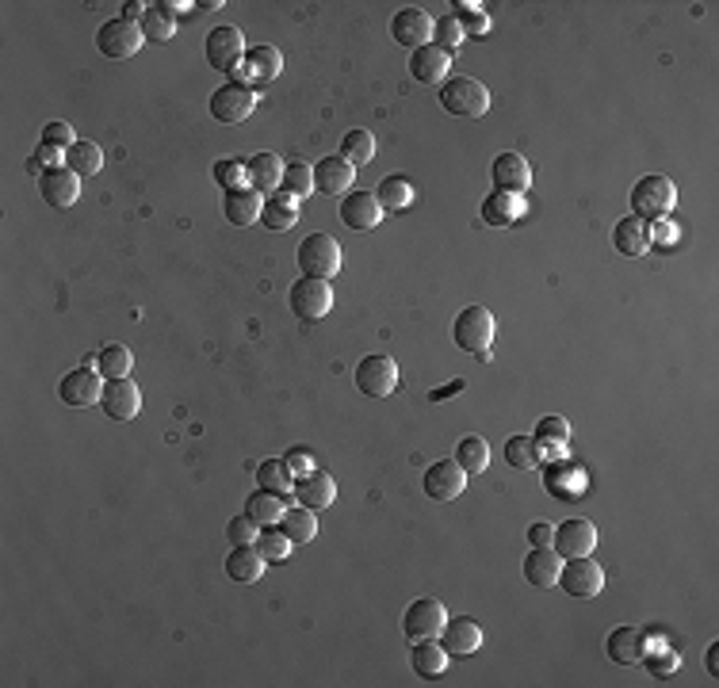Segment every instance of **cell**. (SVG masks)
I'll return each mask as SVG.
<instances>
[{"label":"cell","mask_w":719,"mask_h":688,"mask_svg":"<svg viewBox=\"0 0 719 688\" xmlns=\"http://www.w3.org/2000/svg\"><path fill=\"white\" fill-rule=\"evenodd\" d=\"M440 108L459 119H479L490 108V88L475 77H448L440 85Z\"/></svg>","instance_id":"obj_1"},{"label":"cell","mask_w":719,"mask_h":688,"mask_svg":"<svg viewBox=\"0 0 719 688\" xmlns=\"http://www.w3.org/2000/svg\"><path fill=\"white\" fill-rule=\"evenodd\" d=\"M677 203V184L670 176H639L632 188V215L651 222V218H666Z\"/></svg>","instance_id":"obj_2"},{"label":"cell","mask_w":719,"mask_h":688,"mask_svg":"<svg viewBox=\"0 0 719 688\" xmlns=\"http://www.w3.org/2000/svg\"><path fill=\"white\" fill-rule=\"evenodd\" d=\"M295 257H299L303 276H310V280H333L341 272V245H337V237L322 234V230L306 234L295 249Z\"/></svg>","instance_id":"obj_3"},{"label":"cell","mask_w":719,"mask_h":688,"mask_svg":"<svg viewBox=\"0 0 719 688\" xmlns=\"http://www.w3.org/2000/svg\"><path fill=\"white\" fill-rule=\"evenodd\" d=\"M494 314L486 310V306H463L456 314V322H452V341L463 348V352H471V356H482V352H490V344H494Z\"/></svg>","instance_id":"obj_4"},{"label":"cell","mask_w":719,"mask_h":688,"mask_svg":"<svg viewBox=\"0 0 719 688\" xmlns=\"http://www.w3.org/2000/svg\"><path fill=\"white\" fill-rule=\"evenodd\" d=\"M146 43V31H142V23H131V20H108L100 31H96V46H100V54L111 58V62H127L134 58L138 50Z\"/></svg>","instance_id":"obj_5"},{"label":"cell","mask_w":719,"mask_h":688,"mask_svg":"<svg viewBox=\"0 0 719 688\" xmlns=\"http://www.w3.org/2000/svg\"><path fill=\"white\" fill-rule=\"evenodd\" d=\"M287 302L291 310L303 318V322H322L329 310H333V287L329 280H310V276H299L287 291Z\"/></svg>","instance_id":"obj_6"},{"label":"cell","mask_w":719,"mask_h":688,"mask_svg":"<svg viewBox=\"0 0 719 688\" xmlns=\"http://www.w3.org/2000/svg\"><path fill=\"white\" fill-rule=\"evenodd\" d=\"M253 111H257V92L249 85H241V81H230V85L211 92V115H215L218 123H226V127L245 123Z\"/></svg>","instance_id":"obj_7"},{"label":"cell","mask_w":719,"mask_h":688,"mask_svg":"<svg viewBox=\"0 0 719 688\" xmlns=\"http://www.w3.org/2000/svg\"><path fill=\"white\" fill-rule=\"evenodd\" d=\"M104 383H108V379H104L96 367L81 364V367H73L69 375H62V383H58V398L73 409H88V406H96V402H100Z\"/></svg>","instance_id":"obj_8"},{"label":"cell","mask_w":719,"mask_h":688,"mask_svg":"<svg viewBox=\"0 0 719 688\" xmlns=\"http://www.w3.org/2000/svg\"><path fill=\"white\" fill-rule=\"evenodd\" d=\"M563 593L570 597H597L601 589H605V570H601V562L597 559H563V570H559V581H555Z\"/></svg>","instance_id":"obj_9"},{"label":"cell","mask_w":719,"mask_h":688,"mask_svg":"<svg viewBox=\"0 0 719 688\" xmlns=\"http://www.w3.org/2000/svg\"><path fill=\"white\" fill-rule=\"evenodd\" d=\"M398 387V364L391 356L375 352V356H364L356 364V390L368 394V398H391V390Z\"/></svg>","instance_id":"obj_10"},{"label":"cell","mask_w":719,"mask_h":688,"mask_svg":"<svg viewBox=\"0 0 719 688\" xmlns=\"http://www.w3.org/2000/svg\"><path fill=\"white\" fill-rule=\"evenodd\" d=\"M280 73H284V54H280L272 43H261V46H249V50H245V58H241L238 77H234V81L253 88V85L276 81Z\"/></svg>","instance_id":"obj_11"},{"label":"cell","mask_w":719,"mask_h":688,"mask_svg":"<svg viewBox=\"0 0 719 688\" xmlns=\"http://www.w3.org/2000/svg\"><path fill=\"white\" fill-rule=\"evenodd\" d=\"M421 490L433 501H456L467 490V471L459 467L456 459H436L421 474Z\"/></svg>","instance_id":"obj_12"},{"label":"cell","mask_w":719,"mask_h":688,"mask_svg":"<svg viewBox=\"0 0 719 688\" xmlns=\"http://www.w3.org/2000/svg\"><path fill=\"white\" fill-rule=\"evenodd\" d=\"M448 624V612H444V604L436 601V597H421L406 608V616H402V631H406V639L417 643V639H436L440 631Z\"/></svg>","instance_id":"obj_13"},{"label":"cell","mask_w":719,"mask_h":688,"mask_svg":"<svg viewBox=\"0 0 719 688\" xmlns=\"http://www.w3.org/2000/svg\"><path fill=\"white\" fill-rule=\"evenodd\" d=\"M245 35L238 27H215L207 35V65L218 69V73H238L241 58H245Z\"/></svg>","instance_id":"obj_14"},{"label":"cell","mask_w":719,"mask_h":688,"mask_svg":"<svg viewBox=\"0 0 719 688\" xmlns=\"http://www.w3.org/2000/svg\"><path fill=\"white\" fill-rule=\"evenodd\" d=\"M593 547H597V528L589 520H582V516L559 524L555 536H551V551L559 559H586V555H593Z\"/></svg>","instance_id":"obj_15"},{"label":"cell","mask_w":719,"mask_h":688,"mask_svg":"<svg viewBox=\"0 0 719 688\" xmlns=\"http://www.w3.org/2000/svg\"><path fill=\"white\" fill-rule=\"evenodd\" d=\"M490 180H494V192L521 195L532 188V165L524 161L521 153H498L494 165H490Z\"/></svg>","instance_id":"obj_16"},{"label":"cell","mask_w":719,"mask_h":688,"mask_svg":"<svg viewBox=\"0 0 719 688\" xmlns=\"http://www.w3.org/2000/svg\"><path fill=\"white\" fill-rule=\"evenodd\" d=\"M391 39L402 46H429L433 39V16L425 12V8H398L391 16Z\"/></svg>","instance_id":"obj_17"},{"label":"cell","mask_w":719,"mask_h":688,"mask_svg":"<svg viewBox=\"0 0 719 688\" xmlns=\"http://www.w3.org/2000/svg\"><path fill=\"white\" fill-rule=\"evenodd\" d=\"M448 73H452V54L440 50L436 43L417 46L414 54H410V77L421 81V85H444Z\"/></svg>","instance_id":"obj_18"},{"label":"cell","mask_w":719,"mask_h":688,"mask_svg":"<svg viewBox=\"0 0 719 688\" xmlns=\"http://www.w3.org/2000/svg\"><path fill=\"white\" fill-rule=\"evenodd\" d=\"M100 406H104L111 421H131L142 409V390L134 387L131 379H108L104 394H100Z\"/></svg>","instance_id":"obj_19"},{"label":"cell","mask_w":719,"mask_h":688,"mask_svg":"<svg viewBox=\"0 0 719 688\" xmlns=\"http://www.w3.org/2000/svg\"><path fill=\"white\" fill-rule=\"evenodd\" d=\"M39 192L50 207H58V211H66L73 207L77 199H81V176L73 169H46L39 176Z\"/></svg>","instance_id":"obj_20"},{"label":"cell","mask_w":719,"mask_h":688,"mask_svg":"<svg viewBox=\"0 0 719 688\" xmlns=\"http://www.w3.org/2000/svg\"><path fill=\"white\" fill-rule=\"evenodd\" d=\"M352 180H356V169L337 153V157H322L314 165V192L322 195H349Z\"/></svg>","instance_id":"obj_21"},{"label":"cell","mask_w":719,"mask_h":688,"mask_svg":"<svg viewBox=\"0 0 719 688\" xmlns=\"http://www.w3.org/2000/svg\"><path fill=\"white\" fill-rule=\"evenodd\" d=\"M341 222L349 230H375L383 222V207L375 192H349L341 199Z\"/></svg>","instance_id":"obj_22"},{"label":"cell","mask_w":719,"mask_h":688,"mask_svg":"<svg viewBox=\"0 0 719 688\" xmlns=\"http://www.w3.org/2000/svg\"><path fill=\"white\" fill-rule=\"evenodd\" d=\"M440 646H444L448 654H459V658L475 654V650L482 646L479 620H471V616H456V620H448L444 631H440Z\"/></svg>","instance_id":"obj_23"},{"label":"cell","mask_w":719,"mask_h":688,"mask_svg":"<svg viewBox=\"0 0 719 688\" xmlns=\"http://www.w3.org/2000/svg\"><path fill=\"white\" fill-rule=\"evenodd\" d=\"M605 654H609L616 666H635V662H643V654H647V635H643L639 627H616V631H609V639H605Z\"/></svg>","instance_id":"obj_24"},{"label":"cell","mask_w":719,"mask_h":688,"mask_svg":"<svg viewBox=\"0 0 719 688\" xmlns=\"http://www.w3.org/2000/svg\"><path fill=\"white\" fill-rule=\"evenodd\" d=\"M612 245H616L620 257H643L651 249V226L635 215L620 218L616 230H612Z\"/></svg>","instance_id":"obj_25"},{"label":"cell","mask_w":719,"mask_h":688,"mask_svg":"<svg viewBox=\"0 0 719 688\" xmlns=\"http://www.w3.org/2000/svg\"><path fill=\"white\" fill-rule=\"evenodd\" d=\"M261 211H264V195L253 192V188H238V192L222 195V215H226V222H234V226L261 222Z\"/></svg>","instance_id":"obj_26"},{"label":"cell","mask_w":719,"mask_h":688,"mask_svg":"<svg viewBox=\"0 0 719 688\" xmlns=\"http://www.w3.org/2000/svg\"><path fill=\"white\" fill-rule=\"evenodd\" d=\"M559 570H563V559L551 547H532L524 559V581L532 589H551L559 581Z\"/></svg>","instance_id":"obj_27"},{"label":"cell","mask_w":719,"mask_h":688,"mask_svg":"<svg viewBox=\"0 0 719 688\" xmlns=\"http://www.w3.org/2000/svg\"><path fill=\"white\" fill-rule=\"evenodd\" d=\"M295 497L306 509H329L337 501V482L326 471H310L306 478H295Z\"/></svg>","instance_id":"obj_28"},{"label":"cell","mask_w":719,"mask_h":688,"mask_svg":"<svg viewBox=\"0 0 719 688\" xmlns=\"http://www.w3.org/2000/svg\"><path fill=\"white\" fill-rule=\"evenodd\" d=\"M245 176H249V188L253 192H280V180H284V161L276 153H257L245 161Z\"/></svg>","instance_id":"obj_29"},{"label":"cell","mask_w":719,"mask_h":688,"mask_svg":"<svg viewBox=\"0 0 719 688\" xmlns=\"http://www.w3.org/2000/svg\"><path fill=\"white\" fill-rule=\"evenodd\" d=\"M264 555L257 547H234L230 559H226V578L238 581V585H253L264 578Z\"/></svg>","instance_id":"obj_30"},{"label":"cell","mask_w":719,"mask_h":688,"mask_svg":"<svg viewBox=\"0 0 719 688\" xmlns=\"http://www.w3.org/2000/svg\"><path fill=\"white\" fill-rule=\"evenodd\" d=\"M524 215V199L509 192H490L482 199V222L486 226H513Z\"/></svg>","instance_id":"obj_31"},{"label":"cell","mask_w":719,"mask_h":688,"mask_svg":"<svg viewBox=\"0 0 719 688\" xmlns=\"http://www.w3.org/2000/svg\"><path fill=\"white\" fill-rule=\"evenodd\" d=\"M299 222V199L287 192H272L264 199V211H261V226L268 230H291Z\"/></svg>","instance_id":"obj_32"},{"label":"cell","mask_w":719,"mask_h":688,"mask_svg":"<svg viewBox=\"0 0 719 688\" xmlns=\"http://www.w3.org/2000/svg\"><path fill=\"white\" fill-rule=\"evenodd\" d=\"M414 180L410 176H383L379 188H375V199L383 211H406L414 203Z\"/></svg>","instance_id":"obj_33"},{"label":"cell","mask_w":719,"mask_h":688,"mask_svg":"<svg viewBox=\"0 0 719 688\" xmlns=\"http://www.w3.org/2000/svg\"><path fill=\"white\" fill-rule=\"evenodd\" d=\"M410 666L421 677H440L448 669V650L436 643V639H417L414 650H410Z\"/></svg>","instance_id":"obj_34"},{"label":"cell","mask_w":719,"mask_h":688,"mask_svg":"<svg viewBox=\"0 0 719 688\" xmlns=\"http://www.w3.org/2000/svg\"><path fill=\"white\" fill-rule=\"evenodd\" d=\"M280 532H284L291 543H310V539L318 536V516H314V509H306V505H291V509H284V516H280Z\"/></svg>","instance_id":"obj_35"},{"label":"cell","mask_w":719,"mask_h":688,"mask_svg":"<svg viewBox=\"0 0 719 688\" xmlns=\"http://www.w3.org/2000/svg\"><path fill=\"white\" fill-rule=\"evenodd\" d=\"M257 482H261V490H268V494H276V497L295 494V474L287 471L284 459H264V463H257Z\"/></svg>","instance_id":"obj_36"},{"label":"cell","mask_w":719,"mask_h":688,"mask_svg":"<svg viewBox=\"0 0 719 688\" xmlns=\"http://www.w3.org/2000/svg\"><path fill=\"white\" fill-rule=\"evenodd\" d=\"M66 169H73L81 180H85V176H96V172L104 169V150H100L96 142H88V138L85 142L77 138L66 150Z\"/></svg>","instance_id":"obj_37"},{"label":"cell","mask_w":719,"mask_h":688,"mask_svg":"<svg viewBox=\"0 0 719 688\" xmlns=\"http://www.w3.org/2000/svg\"><path fill=\"white\" fill-rule=\"evenodd\" d=\"M131 367H134V356L127 344H104L100 356H96V371H100L104 379H127Z\"/></svg>","instance_id":"obj_38"},{"label":"cell","mask_w":719,"mask_h":688,"mask_svg":"<svg viewBox=\"0 0 719 688\" xmlns=\"http://www.w3.org/2000/svg\"><path fill=\"white\" fill-rule=\"evenodd\" d=\"M456 463L467 474H482L490 467V444L482 436H463L456 448Z\"/></svg>","instance_id":"obj_39"},{"label":"cell","mask_w":719,"mask_h":688,"mask_svg":"<svg viewBox=\"0 0 719 688\" xmlns=\"http://www.w3.org/2000/svg\"><path fill=\"white\" fill-rule=\"evenodd\" d=\"M341 157L349 161L352 169H356V165H371V161H375V134H371V130H349V134L341 138Z\"/></svg>","instance_id":"obj_40"},{"label":"cell","mask_w":719,"mask_h":688,"mask_svg":"<svg viewBox=\"0 0 719 688\" xmlns=\"http://www.w3.org/2000/svg\"><path fill=\"white\" fill-rule=\"evenodd\" d=\"M245 516H253L261 528H272V524H280V516H284V501L276 494H268V490H257V494L245 501Z\"/></svg>","instance_id":"obj_41"},{"label":"cell","mask_w":719,"mask_h":688,"mask_svg":"<svg viewBox=\"0 0 719 688\" xmlns=\"http://www.w3.org/2000/svg\"><path fill=\"white\" fill-rule=\"evenodd\" d=\"M505 459H509V467H517V471L540 467V444H536V436H509V440H505Z\"/></svg>","instance_id":"obj_42"},{"label":"cell","mask_w":719,"mask_h":688,"mask_svg":"<svg viewBox=\"0 0 719 688\" xmlns=\"http://www.w3.org/2000/svg\"><path fill=\"white\" fill-rule=\"evenodd\" d=\"M280 192L295 195L299 203H303L306 195H314V165H306V161H291V165H284Z\"/></svg>","instance_id":"obj_43"},{"label":"cell","mask_w":719,"mask_h":688,"mask_svg":"<svg viewBox=\"0 0 719 688\" xmlns=\"http://www.w3.org/2000/svg\"><path fill=\"white\" fill-rule=\"evenodd\" d=\"M253 547H257L268 562H284L287 555H291V547H295V543L280 532V524H272V528H261V536H257Z\"/></svg>","instance_id":"obj_44"},{"label":"cell","mask_w":719,"mask_h":688,"mask_svg":"<svg viewBox=\"0 0 719 688\" xmlns=\"http://www.w3.org/2000/svg\"><path fill=\"white\" fill-rule=\"evenodd\" d=\"M142 31L153 43H169V39H176V20L169 12H161L157 4H150V12L142 16Z\"/></svg>","instance_id":"obj_45"},{"label":"cell","mask_w":719,"mask_h":688,"mask_svg":"<svg viewBox=\"0 0 719 688\" xmlns=\"http://www.w3.org/2000/svg\"><path fill=\"white\" fill-rule=\"evenodd\" d=\"M215 184L222 192H238V188H249V176H245V161L238 157H222L215 165Z\"/></svg>","instance_id":"obj_46"},{"label":"cell","mask_w":719,"mask_h":688,"mask_svg":"<svg viewBox=\"0 0 719 688\" xmlns=\"http://www.w3.org/2000/svg\"><path fill=\"white\" fill-rule=\"evenodd\" d=\"M536 444H555V448H563L570 440V425L567 417H540V425H536Z\"/></svg>","instance_id":"obj_47"},{"label":"cell","mask_w":719,"mask_h":688,"mask_svg":"<svg viewBox=\"0 0 719 688\" xmlns=\"http://www.w3.org/2000/svg\"><path fill=\"white\" fill-rule=\"evenodd\" d=\"M226 536H230V543L234 547H253L257 543V536H261V524L253 520V516H234L230 524H226Z\"/></svg>","instance_id":"obj_48"},{"label":"cell","mask_w":719,"mask_h":688,"mask_svg":"<svg viewBox=\"0 0 719 688\" xmlns=\"http://www.w3.org/2000/svg\"><path fill=\"white\" fill-rule=\"evenodd\" d=\"M433 39H436L440 50H448V54H452V50H456L467 35H463V27H459L456 16H444V20H433Z\"/></svg>","instance_id":"obj_49"},{"label":"cell","mask_w":719,"mask_h":688,"mask_svg":"<svg viewBox=\"0 0 719 688\" xmlns=\"http://www.w3.org/2000/svg\"><path fill=\"white\" fill-rule=\"evenodd\" d=\"M456 20L463 27V35H482L490 27L486 12H479V4H456Z\"/></svg>","instance_id":"obj_50"},{"label":"cell","mask_w":719,"mask_h":688,"mask_svg":"<svg viewBox=\"0 0 719 688\" xmlns=\"http://www.w3.org/2000/svg\"><path fill=\"white\" fill-rule=\"evenodd\" d=\"M643 662H647V669H651L654 677H666V673H674V669L681 666L677 650H670V646H662V650H647V654H643Z\"/></svg>","instance_id":"obj_51"},{"label":"cell","mask_w":719,"mask_h":688,"mask_svg":"<svg viewBox=\"0 0 719 688\" xmlns=\"http://www.w3.org/2000/svg\"><path fill=\"white\" fill-rule=\"evenodd\" d=\"M43 142L46 146H58V150H69V146L77 142V134H73L69 123H58V119H54V123H46L43 127Z\"/></svg>","instance_id":"obj_52"},{"label":"cell","mask_w":719,"mask_h":688,"mask_svg":"<svg viewBox=\"0 0 719 688\" xmlns=\"http://www.w3.org/2000/svg\"><path fill=\"white\" fill-rule=\"evenodd\" d=\"M39 169H66V150H58V146H46V142H39V150H35V157H31Z\"/></svg>","instance_id":"obj_53"},{"label":"cell","mask_w":719,"mask_h":688,"mask_svg":"<svg viewBox=\"0 0 719 688\" xmlns=\"http://www.w3.org/2000/svg\"><path fill=\"white\" fill-rule=\"evenodd\" d=\"M284 463L295 478H306L310 471H318V467H314V455L306 452V448H291V452L284 455Z\"/></svg>","instance_id":"obj_54"},{"label":"cell","mask_w":719,"mask_h":688,"mask_svg":"<svg viewBox=\"0 0 719 688\" xmlns=\"http://www.w3.org/2000/svg\"><path fill=\"white\" fill-rule=\"evenodd\" d=\"M551 536H555V524H547V520H536L528 528V543L532 547H551Z\"/></svg>","instance_id":"obj_55"},{"label":"cell","mask_w":719,"mask_h":688,"mask_svg":"<svg viewBox=\"0 0 719 688\" xmlns=\"http://www.w3.org/2000/svg\"><path fill=\"white\" fill-rule=\"evenodd\" d=\"M157 8H161V12H169V16H173V20H176V16H180V12H192V8H196V4H192V0H176V4H173V0H161V4H157Z\"/></svg>","instance_id":"obj_56"},{"label":"cell","mask_w":719,"mask_h":688,"mask_svg":"<svg viewBox=\"0 0 719 688\" xmlns=\"http://www.w3.org/2000/svg\"><path fill=\"white\" fill-rule=\"evenodd\" d=\"M146 12H150V8H146V4H138V0H127V4H123V20H131V23H138Z\"/></svg>","instance_id":"obj_57"},{"label":"cell","mask_w":719,"mask_h":688,"mask_svg":"<svg viewBox=\"0 0 719 688\" xmlns=\"http://www.w3.org/2000/svg\"><path fill=\"white\" fill-rule=\"evenodd\" d=\"M704 666H708V673H712V677H719V643L708 646V658H704Z\"/></svg>","instance_id":"obj_58"}]
</instances>
